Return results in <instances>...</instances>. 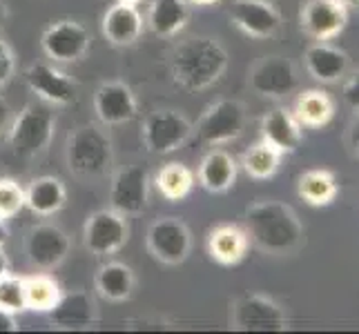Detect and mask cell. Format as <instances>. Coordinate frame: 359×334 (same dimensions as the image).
<instances>
[{
    "instance_id": "23",
    "label": "cell",
    "mask_w": 359,
    "mask_h": 334,
    "mask_svg": "<svg viewBox=\"0 0 359 334\" xmlns=\"http://www.w3.org/2000/svg\"><path fill=\"white\" fill-rule=\"evenodd\" d=\"M196 179H199L203 190L212 194H224L237 181V163H234V158L226 150L215 147V150H210L201 158Z\"/></svg>"
},
{
    "instance_id": "8",
    "label": "cell",
    "mask_w": 359,
    "mask_h": 334,
    "mask_svg": "<svg viewBox=\"0 0 359 334\" xmlns=\"http://www.w3.org/2000/svg\"><path fill=\"white\" fill-rule=\"evenodd\" d=\"M130 239L128 216L116 212V209H98L94 212L83 230V241L88 252L94 256H109L116 254Z\"/></svg>"
},
{
    "instance_id": "22",
    "label": "cell",
    "mask_w": 359,
    "mask_h": 334,
    "mask_svg": "<svg viewBox=\"0 0 359 334\" xmlns=\"http://www.w3.org/2000/svg\"><path fill=\"white\" fill-rule=\"evenodd\" d=\"M335 98L324 90H304L297 94L292 114L299 120L302 127L308 130H324L335 118Z\"/></svg>"
},
{
    "instance_id": "25",
    "label": "cell",
    "mask_w": 359,
    "mask_h": 334,
    "mask_svg": "<svg viewBox=\"0 0 359 334\" xmlns=\"http://www.w3.org/2000/svg\"><path fill=\"white\" fill-rule=\"evenodd\" d=\"M67 201V190L56 176H39L25 190V207L39 216H52L63 209Z\"/></svg>"
},
{
    "instance_id": "3",
    "label": "cell",
    "mask_w": 359,
    "mask_h": 334,
    "mask_svg": "<svg viewBox=\"0 0 359 334\" xmlns=\"http://www.w3.org/2000/svg\"><path fill=\"white\" fill-rule=\"evenodd\" d=\"M67 167L79 179L94 181L105 176L114 163L112 139L96 123H85L69 134L65 147Z\"/></svg>"
},
{
    "instance_id": "34",
    "label": "cell",
    "mask_w": 359,
    "mask_h": 334,
    "mask_svg": "<svg viewBox=\"0 0 359 334\" xmlns=\"http://www.w3.org/2000/svg\"><path fill=\"white\" fill-rule=\"evenodd\" d=\"M16 74V56H14V49H11L3 39H0V88L14 78Z\"/></svg>"
},
{
    "instance_id": "17",
    "label": "cell",
    "mask_w": 359,
    "mask_h": 334,
    "mask_svg": "<svg viewBox=\"0 0 359 334\" xmlns=\"http://www.w3.org/2000/svg\"><path fill=\"white\" fill-rule=\"evenodd\" d=\"M136 96L126 83H103L94 92V111L103 125H123L136 116Z\"/></svg>"
},
{
    "instance_id": "16",
    "label": "cell",
    "mask_w": 359,
    "mask_h": 334,
    "mask_svg": "<svg viewBox=\"0 0 359 334\" xmlns=\"http://www.w3.org/2000/svg\"><path fill=\"white\" fill-rule=\"evenodd\" d=\"M25 83L47 105H69L76 101V85L54 65L34 63L25 71Z\"/></svg>"
},
{
    "instance_id": "39",
    "label": "cell",
    "mask_w": 359,
    "mask_h": 334,
    "mask_svg": "<svg viewBox=\"0 0 359 334\" xmlns=\"http://www.w3.org/2000/svg\"><path fill=\"white\" fill-rule=\"evenodd\" d=\"M5 274H9V258H7L3 247H0V279H3Z\"/></svg>"
},
{
    "instance_id": "15",
    "label": "cell",
    "mask_w": 359,
    "mask_h": 334,
    "mask_svg": "<svg viewBox=\"0 0 359 334\" xmlns=\"http://www.w3.org/2000/svg\"><path fill=\"white\" fill-rule=\"evenodd\" d=\"M72 241L67 234L52 223H41L36 225L27 241H25V252L34 267L39 270H54L65 261L69 254Z\"/></svg>"
},
{
    "instance_id": "33",
    "label": "cell",
    "mask_w": 359,
    "mask_h": 334,
    "mask_svg": "<svg viewBox=\"0 0 359 334\" xmlns=\"http://www.w3.org/2000/svg\"><path fill=\"white\" fill-rule=\"evenodd\" d=\"M25 207V190L16 181L0 179V218L7 221Z\"/></svg>"
},
{
    "instance_id": "29",
    "label": "cell",
    "mask_w": 359,
    "mask_h": 334,
    "mask_svg": "<svg viewBox=\"0 0 359 334\" xmlns=\"http://www.w3.org/2000/svg\"><path fill=\"white\" fill-rule=\"evenodd\" d=\"M281 158H283V154L277 150V147H272L270 143H266L262 139L243 154L241 165L248 172V176H252L257 181H266L277 174Z\"/></svg>"
},
{
    "instance_id": "44",
    "label": "cell",
    "mask_w": 359,
    "mask_h": 334,
    "mask_svg": "<svg viewBox=\"0 0 359 334\" xmlns=\"http://www.w3.org/2000/svg\"><path fill=\"white\" fill-rule=\"evenodd\" d=\"M118 3H128V5H139L141 0H118Z\"/></svg>"
},
{
    "instance_id": "7",
    "label": "cell",
    "mask_w": 359,
    "mask_h": 334,
    "mask_svg": "<svg viewBox=\"0 0 359 334\" xmlns=\"http://www.w3.org/2000/svg\"><path fill=\"white\" fill-rule=\"evenodd\" d=\"M245 127V105L237 98H224L210 105L196 123V136L205 145H226L239 139Z\"/></svg>"
},
{
    "instance_id": "2",
    "label": "cell",
    "mask_w": 359,
    "mask_h": 334,
    "mask_svg": "<svg viewBox=\"0 0 359 334\" xmlns=\"http://www.w3.org/2000/svg\"><path fill=\"white\" fill-rule=\"evenodd\" d=\"M228 52L217 39L194 36L183 41L172 52V76L188 92H203L212 88L228 69Z\"/></svg>"
},
{
    "instance_id": "11",
    "label": "cell",
    "mask_w": 359,
    "mask_h": 334,
    "mask_svg": "<svg viewBox=\"0 0 359 334\" xmlns=\"http://www.w3.org/2000/svg\"><path fill=\"white\" fill-rule=\"evenodd\" d=\"M92 43V36L85 25L72 18H63L52 22L43 32V52L54 63H76L85 54H88Z\"/></svg>"
},
{
    "instance_id": "38",
    "label": "cell",
    "mask_w": 359,
    "mask_h": 334,
    "mask_svg": "<svg viewBox=\"0 0 359 334\" xmlns=\"http://www.w3.org/2000/svg\"><path fill=\"white\" fill-rule=\"evenodd\" d=\"M348 145L353 154L359 158V114L355 116V120L351 123V130H348Z\"/></svg>"
},
{
    "instance_id": "43",
    "label": "cell",
    "mask_w": 359,
    "mask_h": 334,
    "mask_svg": "<svg viewBox=\"0 0 359 334\" xmlns=\"http://www.w3.org/2000/svg\"><path fill=\"white\" fill-rule=\"evenodd\" d=\"M341 3H344L346 7H357V9H359V0H341Z\"/></svg>"
},
{
    "instance_id": "35",
    "label": "cell",
    "mask_w": 359,
    "mask_h": 334,
    "mask_svg": "<svg viewBox=\"0 0 359 334\" xmlns=\"http://www.w3.org/2000/svg\"><path fill=\"white\" fill-rule=\"evenodd\" d=\"M341 98L346 107H348L353 114H359V71H355L353 76L344 83V90H341Z\"/></svg>"
},
{
    "instance_id": "42",
    "label": "cell",
    "mask_w": 359,
    "mask_h": 334,
    "mask_svg": "<svg viewBox=\"0 0 359 334\" xmlns=\"http://www.w3.org/2000/svg\"><path fill=\"white\" fill-rule=\"evenodd\" d=\"M190 3H194V5H201V7H205V5H215V3H219V0H190Z\"/></svg>"
},
{
    "instance_id": "27",
    "label": "cell",
    "mask_w": 359,
    "mask_h": 334,
    "mask_svg": "<svg viewBox=\"0 0 359 334\" xmlns=\"http://www.w3.org/2000/svg\"><path fill=\"white\" fill-rule=\"evenodd\" d=\"M297 194L313 207H326L337 199L339 183L330 169H308L297 179Z\"/></svg>"
},
{
    "instance_id": "31",
    "label": "cell",
    "mask_w": 359,
    "mask_h": 334,
    "mask_svg": "<svg viewBox=\"0 0 359 334\" xmlns=\"http://www.w3.org/2000/svg\"><path fill=\"white\" fill-rule=\"evenodd\" d=\"M25 279V303L27 310L34 312H49L60 296L58 283L47 274L22 277Z\"/></svg>"
},
{
    "instance_id": "37",
    "label": "cell",
    "mask_w": 359,
    "mask_h": 334,
    "mask_svg": "<svg viewBox=\"0 0 359 334\" xmlns=\"http://www.w3.org/2000/svg\"><path fill=\"white\" fill-rule=\"evenodd\" d=\"M9 125H11V107L5 98L0 96V134H5Z\"/></svg>"
},
{
    "instance_id": "28",
    "label": "cell",
    "mask_w": 359,
    "mask_h": 334,
    "mask_svg": "<svg viewBox=\"0 0 359 334\" xmlns=\"http://www.w3.org/2000/svg\"><path fill=\"white\" fill-rule=\"evenodd\" d=\"M96 290L107 301H114V303L128 301L134 292L132 267L118 261H109L101 265V270H98V274H96Z\"/></svg>"
},
{
    "instance_id": "6",
    "label": "cell",
    "mask_w": 359,
    "mask_h": 334,
    "mask_svg": "<svg viewBox=\"0 0 359 334\" xmlns=\"http://www.w3.org/2000/svg\"><path fill=\"white\" fill-rule=\"evenodd\" d=\"M192 136V123L177 109L152 111L143 123V143L147 152L163 156L181 150Z\"/></svg>"
},
{
    "instance_id": "40",
    "label": "cell",
    "mask_w": 359,
    "mask_h": 334,
    "mask_svg": "<svg viewBox=\"0 0 359 334\" xmlns=\"http://www.w3.org/2000/svg\"><path fill=\"white\" fill-rule=\"evenodd\" d=\"M7 237H9L7 225H5V221L0 218V247H5V243H7Z\"/></svg>"
},
{
    "instance_id": "13",
    "label": "cell",
    "mask_w": 359,
    "mask_h": 334,
    "mask_svg": "<svg viewBox=\"0 0 359 334\" xmlns=\"http://www.w3.org/2000/svg\"><path fill=\"white\" fill-rule=\"evenodd\" d=\"M234 27L255 41H268L281 29V14L270 0H234L230 7Z\"/></svg>"
},
{
    "instance_id": "21",
    "label": "cell",
    "mask_w": 359,
    "mask_h": 334,
    "mask_svg": "<svg viewBox=\"0 0 359 334\" xmlns=\"http://www.w3.org/2000/svg\"><path fill=\"white\" fill-rule=\"evenodd\" d=\"M143 32V16L136 5L116 3L103 16V36L116 47H130Z\"/></svg>"
},
{
    "instance_id": "14",
    "label": "cell",
    "mask_w": 359,
    "mask_h": 334,
    "mask_svg": "<svg viewBox=\"0 0 359 334\" xmlns=\"http://www.w3.org/2000/svg\"><path fill=\"white\" fill-rule=\"evenodd\" d=\"M150 174L143 165H128L118 169L109 185V205L126 216H136L147 207Z\"/></svg>"
},
{
    "instance_id": "9",
    "label": "cell",
    "mask_w": 359,
    "mask_h": 334,
    "mask_svg": "<svg viewBox=\"0 0 359 334\" xmlns=\"http://www.w3.org/2000/svg\"><path fill=\"white\" fill-rule=\"evenodd\" d=\"M147 250L161 263L181 265L190 256L192 234L181 218H158L147 230Z\"/></svg>"
},
{
    "instance_id": "5",
    "label": "cell",
    "mask_w": 359,
    "mask_h": 334,
    "mask_svg": "<svg viewBox=\"0 0 359 334\" xmlns=\"http://www.w3.org/2000/svg\"><path fill=\"white\" fill-rule=\"evenodd\" d=\"M230 328L239 332H283L288 330V314L270 296L248 294L232 303Z\"/></svg>"
},
{
    "instance_id": "1",
    "label": "cell",
    "mask_w": 359,
    "mask_h": 334,
    "mask_svg": "<svg viewBox=\"0 0 359 334\" xmlns=\"http://www.w3.org/2000/svg\"><path fill=\"white\" fill-rule=\"evenodd\" d=\"M243 230L270 256L294 254L304 245V225L294 209L279 201H259L245 209Z\"/></svg>"
},
{
    "instance_id": "24",
    "label": "cell",
    "mask_w": 359,
    "mask_h": 334,
    "mask_svg": "<svg viewBox=\"0 0 359 334\" xmlns=\"http://www.w3.org/2000/svg\"><path fill=\"white\" fill-rule=\"evenodd\" d=\"M250 239L239 225H219L208 237V254L219 265H237L243 261Z\"/></svg>"
},
{
    "instance_id": "18",
    "label": "cell",
    "mask_w": 359,
    "mask_h": 334,
    "mask_svg": "<svg viewBox=\"0 0 359 334\" xmlns=\"http://www.w3.org/2000/svg\"><path fill=\"white\" fill-rule=\"evenodd\" d=\"M304 65H306V71L311 74L317 83L330 85L346 76L351 58L344 49L330 45L328 41H315L313 45L306 47Z\"/></svg>"
},
{
    "instance_id": "20",
    "label": "cell",
    "mask_w": 359,
    "mask_h": 334,
    "mask_svg": "<svg viewBox=\"0 0 359 334\" xmlns=\"http://www.w3.org/2000/svg\"><path fill=\"white\" fill-rule=\"evenodd\" d=\"M304 127L294 118L292 109L288 107H275L270 109L262 120V139L277 147L281 154H292L302 145Z\"/></svg>"
},
{
    "instance_id": "36",
    "label": "cell",
    "mask_w": 359,
    "mask_h": 334,
    "mask_svg": "<svg viewBox=\"0 0 359 334\" xmlns=\"http://www.w3.org/2000/svg\"><path fill=\"white\" fill-rule=\"evenodd\" d=\"M16 330H18L16 314H11L0 307V332H16Z\"/></svg>"
},
{
    "instance_id": "41",
    "label": "cell",
    "mask_w": 359,
    "mask_h": 334,
    "mask_svg": "<svg viewBox=\"0 0 359 334\" xmlns=\"http://www.w3.org/2000/svg\"><path fill=\"white\" fill-rule=\"evenodd\" d=\"M5 18H7V5L3 3V0H0V25L5 22Z\"/></svg>"
},
{
    "instance_id": "19",
    "label": "cell",
    "mask_w": 359,
    "mask_h": 334,
    "mask_svg": "<svg viewBox=\"0 0 359 334\" xmlns=\"http://www.w3.org/2000/svg\"><path fill=\"white\" fill-rule=\"evenodd\" d=\"M47 314L52 326L58 330H88L96 321V303L83 290H74L67 294L60 292L58 301Z\"/></svg>"
},
{
    "instance_id": "12",
    "label": "cell",
    "mask_w": 359,
    "mask_h": 334,
    "mask_svg": "<svg viewBox=\"0 0 359 334\" xmlns=\"http://www.w3.org/2000/svg\"><path fill=\"white\" fill-rule=\"evenodd\" d=\"M299 22L304 34L313 41H332L348 25V7L341 0H306Z\"/></svg>"
},
{
    "instance_id": "4",
    "label": "cell",
    "mask_w": 359,
    "mask_h": 334,
    "mask_svg": "<svg viewBox=\"0 0 359 334\" xmlns=\"http://www.w3.org/2000/svg\"><path fill=\"white\" fill-rule=\"evenodd\" d=\"M9 147L16 158L32 160L41 156L56 132V116L47 103L25 105L9 125Z\"/></svg>"
},
{
    "instance_id": "10",
    "label": "cell",
    "mask_w": 359,
    "mask_h": 334,
    "mask_svg": "<svg viewBox=\"0 0 359 334\" xmlns=\"http://www.w3.org/2000/svg\"><path fill=\"white\" fill-rule=\"evenodd\" d=\"M250 90L264 98H286L297 90V67L290 58L281 54H270L257 60L255 67L250 69Z\"/></svg>"
},
{
    "instance_id": "30",
    "label": "cell",
    "mask_w": 359,
    "mask_h": 334,
    "mask_svg": "<svg viewBox=\"0 0 359 334\" xmlns=\"http://www.w3.org/2000/svg\"><path fill=\"white\" fill-rule=\"evenodd\" d=\"M156 188L168 201H183L188 199L194 188V174L183 163H168L158 169Z\"/></svg>"
},
{
    "instance_id": "26",
    "label": "cell",
    "mask_w": 359,
    "mask_h": 334,
    "mask_svg": "<svg viewBox=\"0 0 359 334\" xmlns=\"http://www.w3.org/2000/svg\"><path fill=\"white\" fill-rule=\"evenodd\" d=\"M188 18L190 9L185 0H152L145 22L161 39H172L185 27Z\"/></svg>"
},
{
    "instance_id": "32",
    "label": "cell",
    "mask_w": 359,
    "mask_h": 334,
    "mask_svg": "<svg viewBox=\"0 0 359 334\" xmlns=\"http://www.w3.org/2000/svg\"><path fill=\"white\" fill-rule=\"evenodd\" d=\"M0 307L11 314H18L27 310L25 303V279L5 274L0 279Z\"/></svg>"
}]
</instances>
